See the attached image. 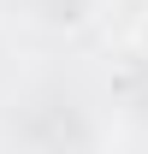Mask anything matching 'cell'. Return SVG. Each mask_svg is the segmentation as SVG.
<instances>
[{
  "mask_svg": "<svg viewBox=\"0 0 148 154\" xmlns=\"http://www.w3.org/2000/svg\"><path fill=\"white\" fill-rule=\"evenodd\" d=\"M136 48H142V59H148V18L136 24Z\"/></svg>",
  "mask_w": 148,
  "mask_h": 154,
  "instance_id": "1",
  "label": "cell"
}]
</instances>
